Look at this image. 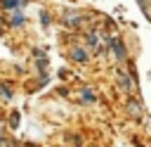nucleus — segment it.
I'll return each mask as SVG.
<instances>
[{
  "instance_id": "obj_1",
  "label": "nucleus",
  "mask_w": 151,
  "mask_h": 147,
  "mask_svg": "<svg viewBox=\"0 0 151 147\" xmlns=\"http://www.w3.org/2000/svg\"><path fill=\"white\" fill-rule=\"evenodd\" d=\"M109 45H111V50H113L116 59H125V55H127V52H125V47H123V43H120L118 38H113V36H111V38H109Z\"/></svg>"
},
{
  "instance_id": "obj_7",
  "label": "nucleus",
  "mask_w": 151,
  "mask_h": 147,
  "mask_svg": "<svg viewBox=\"0 0 151 147\" xmlns=\"http://www.w3.org/2000/svg\"><path fill=\"white\" fill-rule=\"evenodd\" d=\"M83 102H94V95H92V90H83Z\"/></svg>"
},
{
  "instance_id": "obj_8",
  "label": "nucleus",
  "mask_w": 151,
  "mask_h": 147,
  "mask_svg": "<svg viewBox=\"0 0 151 147\" xmlns=\"http://www.w3.org/2000/svg\"><path fill=\"white\" fill-rule=\"evenodd\" d=\"M0 92H2V97H7V100L12 97V90H9L7 85H0Z\"/></svg>"
},
{
  "instance_id": "obj_3",
  "label": "nucleus",
  "mask_w": 151,
  "mask_h": 147,
  "mask_svg": "<svg viewBox=\"0 0 151 147\" xmlns=\"http://www.w3.org/2000/svg\"><path fill=\"white\" fill-rule=\"evenodd\" d=\"M24 21H26V19H24V12H19V9L12 12V26H21Z\"/></svg>"
},
{
  "instance_id": "obj_6",
  "label": "nucleus",
  "mask_w": 151,
  "mask_h": 147,
  "mask_svg": "<svg viewBox=\"0 0 151 147\" xmlns=\"http://www.w3.org/2000/svg\"><path fill=\"white\" fill-rule=\"evenodd\" d=\"M71 57H73V59H78V62H85V59H87V57H85V52H83L80 47H78V50H73V55H71Z\"/></svg>"
},
{
  "instance_id": "obj_9",
  "label": "nucleus",
  "mask_w": 151,
  "mask_h": 147,
  "mask_svg": "<svg viewBox=\"0 0 151 147\" xmlns=\"http://www.w3.org/2000/svg\"><path fill=\"white\" fill-rule=\"evenodd\" d=\"M87 45H90V47H97V36H94V33H90V38H87Z\"/></svg>"
},
{
  "instance_id": "obj_5",
  "label": "nucleus",
  "mask_w": 151,
  "mask_h": 147,
  "mask_svg": "<svg viewBox=\"0 0 151 147\" xmlns=\"http://www.w3.org/2000/svg\"><path fill=\"white\" fill-rule=\"evenodd\" d=\"M137 2H139V7L144 9V14L151 19V5H149V0H137Z\"/></svg>"
},
{
  "instance_id": "obj_2",
  "label": "nucleus",
  "mask_w": 151,
  "mask_h": 147,
  "mask_svg": "<svg viewBox=\"0 0 151 147\" xmlns=\"http://www.w3.org/2000/svg\"><path fill=\"white\" fill-rule=\"evenodd\" d=\"M26 5V0H2V7H7V9H14V7H24Z\"/></svg>"
},
{
  "instance_id": "obj_4",
  "label": "nucleus",
  "mask_w": 151,
  "mask_h": 147,
  "mask_svg": "<svg viewBox=\"0 0 151 147\" xmlns=\"http://www.w3.org/2000/svg\"><path fill=\"white\" fill-rule=\"evenodd\" d=\"M118 76H120V83H123V88H125V90H132V83H130V78H127V74H123V71H120Z\"/></svg>"
},
{
  "instance_id": "obj_10",
  "label": "nucleus",
  "mask_w": 151,
  "mask_h": 147,
  "mask_svg": "<svg viewBox=\"0 0 151 147\" xmlns=\"http://www.w3.org/2000/svg\"><path fill=\"white\" fill-rule=\"evenodd\" d=\"M0 142H2V135H0Z\"/></svg>"
}]
</instances>
